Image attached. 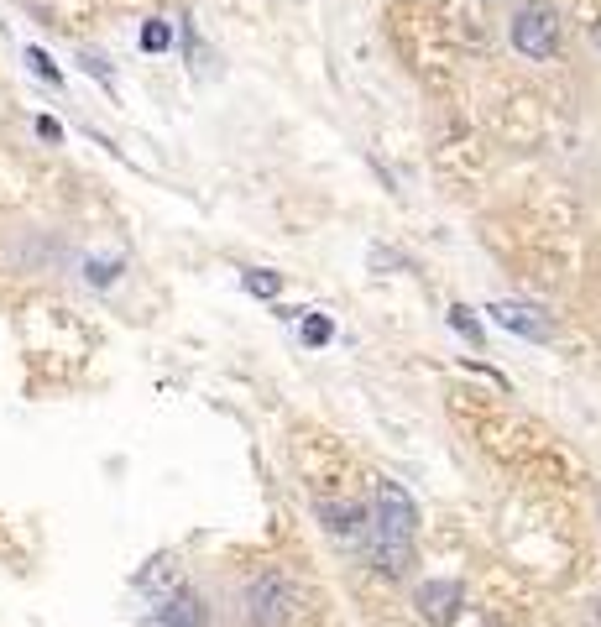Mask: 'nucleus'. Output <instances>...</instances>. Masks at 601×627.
Listing matches in <instances>:
<instances>
[{"label": "nucleus", "mask_w": 601, "mask_h": 627, "mask_svg": "<svg viewBox=\"0 0 601 627\" xmlns=\"http://www.w3.org/2000/svg\"><path fill=\"white\" fill-rule=\"evenodd\" d=\"M413 539H419V507L398 481H377V507L366 518V549L387 580H403L413 570Z\"/></svg>", "instance_id": "obj_1"}, {"label": "nucleus", "mask_w": 601, "mask_h": 627, "mask_svg": "<svg viewBox=\"0 0 601 627\" xmlns=\"http://www.w3.org/2000/svg\"><path fill=\"white\" fill-rule=\"evenodd\" d=\"M304 612V591L288 570H262L246 586V622L251 627H293Z\"/></svg>", "instance_id": "obj_2"}, {"label": "nucleus", "mask_w": 601, "mask_h": 627, "mask_svg": "<svg viewBox=\"0 0 601 627\" xmlns=\"http://www.w3.org/2000/svg\"><path fill=\"white\" fill-rule=\"evenodd\" d=\"M507 37H513V48H518L523 58L549 63L554 53H560L565 21H560V11H554L549 0H528V6H518L513 21H507Z\"/></svg>", "instance_id": "obj_3"}, {"label": "nucleus", "mask_w": 601, "mask_h": 627, "mask_svg": "<svg viewBox=\"0 0 601 627\" xmlns=\"http://www.w3.org/2000/svg\"><path fill=\"white\" fill-rule=\"evenodd\" d=\"M487 319L502 324L507 335H518V340H554V324L539 304H513V298H497V304H487Z\"/></svg>", "instance_id": "obj_4"}, {"label": "nucleus", "mask_w": 601, "mask_h": 627, "mask_svg": "<svg viewBox=\"0 0 601 627\" xmlns=\"http://www.w3.org/2000/svg\"><path fill=\"white\" fill-rule=\"evenodd\" d=\"M413 607L429 627H450L466 607V591H460V580H424L419 591H413Z\"/></svg>", "instance_id": "obj_5"}, {"label": "nucleus", "mask_w": 601, "mask_h": 627, "mask_svg": "<svg viewBox=\"0 0 601 627\" xmlns=\"http://www.w3.org/2000/svg\"><path fill=\"white\" fill-rule=\"evenodd\" d=\"M157 622H163V627H210V607H204L194 591H183V586H178V591L163 601Z\"/></svg>", "instance_id": "obj_6"}, {"label": "nucleus", "mask_w": 601, "mask_h": 627, "mask_svg": "<svg viewBox=\"0 0 601 627\" xmlns=\"http://www.w3.org/2000/svg\"><path fill=\"white\" fill-rule=\"evenodd\" d=\"M366 518H372V513H361L356 502H319V523H325L330 533H340V539L361 533V528H366Z\"/></svg>", "instance_id": "obj_7"}, {"label": "nucleus", "mask_w": 601, "mask_h": 627, "mask_svg": "<svg viewBox=\"0 0 601 627\" xmlns=\"http://www.w3.org/2000/svg\"><path fill=\"white\" fill-rule=\"evenodd\" d=\"M298 335H304L309 351H325V345L335 340V319L319 314V309H304V324H298Z\"/></svg>", "instance_id": "obj_8"}, {"label": "nucleus", "mask_w": 601, "mask_h": 627, "mask_svg": "<svg viewBox=\"0 0 601 627\" xmlns=\"http://www.w3.org/2000/svg\"><path fill=\"white\" fill-rule=\"evenodd\" d=\"M241 288H246L251 298H272V304H277V293H283V272H272V267H246V272H241Z\"/></svg>", "instance_id": "obj_9"}, {"label": "nucleus", "mask_w": 601, "mask_h": 627, "mask_svg": "<svg viewBox=\"0 0 601 627\" xmlns=\"http://www.w3.org/2000/svg\"><path fill=\"white\" fill-rule=\"evenodd\" d=\"M136 586H142V591H157V596H173L178 591V580H173V560H168V554H163V560H152L142 575H136Z\"/></svg>", "instance_id": "obj_10"}, {"label": "nucleus", "mask_w": 601, "mask_h": 627, "mask_svg": "<svg viewBox=\"0 0 601 627\" xmlns=\"http://www.w3.org/2000/svg\"><path fill=\"white\" fill-rule=\"evenodd\" d=\"M445 324H450V330H455L460 340H466V345H481V340H487V330H481V319H476L466 304H450V309H445Z\"/></svg>", "instance_id": "obj_11"}, {"label": "nucleus", "mask_w": 601, "mask_h": 627, "mask_svg": "<svg viewBox=\"0 0 601 627\" xmlns=\"http://www.w3.org/2000/svg\"><path fill=\"white\" fill-rule=\"evenodd\" d=\"M136 42H142V53H168V48H173V27H168V21H157V16H152Z\"/></svg>", "instance_id": "obj_12"}, {"label": "nucleus", "mask_w": 601, "mask_h": 627, "mask_svg": "<svg viewBox=\"0 0 601 627\" xmlns=\"http://www.w3.org/2000/svg\"><path fill=\"white\" fill-rule=\"evenodd\" d=\"M27 63H32V74L37 79H48V84H63V74H58V63L42 53V48H27Z\"/></svg>", "instance_id": "obj_13"}, {"label": "nucleus", "mask_w": 601, "mask_h": 627, "mask_svg": "<svg viewBox=\"0 0 601 627\" xmlns=\"http://www.w3.org/2000/svg\"><path fill=\"white\" fill-rule=\"evenodd\" d=\"M84 272H89V283H95V288H110L115 277H121V262H89Z\"/></svg>", "instance_id": "obj_14"}, {"label": "nucleus", "mask_w": 601, "mask_h": 627, "mask_svg": "<svg viewBox=\"0 0 601 627\" xmlns=\"http://www.w3.org/2000/svg\"><path fill=\"white\" fill-rule=\"evenodd\" d=\"M466 371H476V377H487V382H492V387H502V392H507V387H513V382H507V377H502V371H497V366H487V361H476V356H466Z\"/></svg>", "instance_id": "obj_15"}, {"label": "nucleus", "mask_w": 601, "mask_h": 627, "mask_svg": "<svg viewBox=\"0 0 601 627\" xmlns=\"http://www.w3.org/2000/svg\"><path fill=\"white\" fill-rule=\"evenodd\" d=\"M79 63H84V74H95L100 84H115V74H110V68H105V58H100V53H84Z\"/></svg>", "instance_id": "obj_16"}, {"label": "nucleus", "mask_w": 601, "mask_h": 627, "mask_svg": "<svg viewBox=\"0 0 601 627\" xmlns=\"http://www.w3.org/2000/svg\"><path fill=\"white\" fill-rule=\"evenodd\" d=\"M37 136H42V142H53V147H58V142H63V126L53 121V115H37Z\"/></svg>", "instance_id": "obj_17"}, {"label": "nucleus", "mask_w": 601, "mask_h": 627, "mask_svg": "<svg viewBox=\"0 0 601 627\" xmlns=\"http://www.w3.org/2000/svg\"><path fill=\"white\" fill-rule=\"evenodd\" d=\"M596 622H601V601H596Z\"/></svg>", "instance_id": "obj_18"}]
</instances>
